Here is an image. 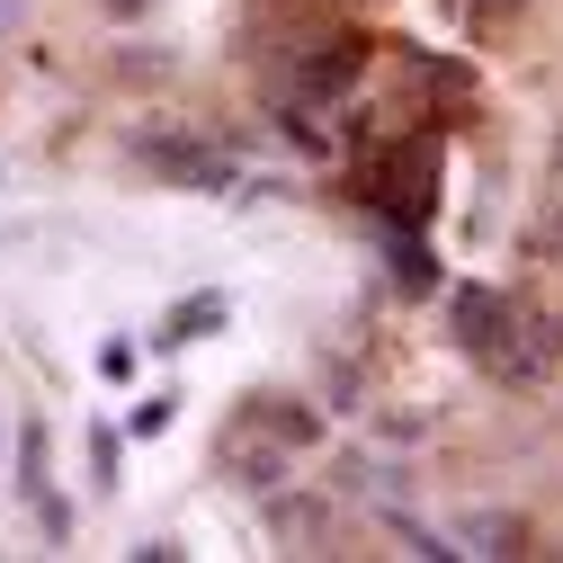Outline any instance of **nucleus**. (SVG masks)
Here are the masks:
<instances>
[{"label":"nucleus","instance_id":"obj_2","mask_svg":"<svg viewBox=\"0 0 563 563\" xmlns=\"http://www.w3.org/2000/svg\"><path fill=\"white\" fill-rule=\"evenodd\" d=\"M134 153H144V170L170 179V188H233V153L197 144V134H144Z\"/></svg>","mask_w":563,"mask_h":563},{"label":"nucleus","instance_id":"obj_6","mask_svg":"<svg viewBox=\"0 0 563 563\" xmlns=\"http://www.w3.org/2000/svg\"><path fill=\"white\" fill-rule=\"evenodd\" d=\"M448 545L456 554H519L528 545V519L519 510H456L448 519Z\"/></svg>","mask_w":563,"mask_h":563},{"label":"nucleus","instance_id":"obj_13","mask_svg":"<svg viewBox=\"0 0 563 563\" xmlns=\"http://www.w3.org/2000/svg\"><path fill=\"white\" fill-rule=\"evenodd\" d=\"M394 277H402V287H439V277H430V260H420V251H394Z\"/></svg>","mask_w":563,"mask_h":563},{"label":"nucleus","instance_id":"obj_4","mask_svg":"<svg viewBox=\"0 0 563 563\" xmlns=\"http://www.w3.org/2000/svg\"><path fill=\"white\" fill-rule=\"evenodd\" d=\"M430 188H439V162L430 153H402L385 179H376V197H385V216L402 224V233H420L430 224Z\"/></svg>","mask_w":563,"mask_h":563},{"label":"nucleus","instance_id":"obj_9","mask_svg":"<svg viewBox=\"0 0 563 563\" xmlns=\"http://www.w3.org/2000/svg\"><path fill=\"white\" fill-rule=\"evenodd\" d=\"M117 439L125 430H90V483H117Z\"/></svg>","mask_w":563,"mask_h":563},{"label":"nucleus","instance_id":"obj_15","mask_svg":"<svg viewBox=\"0 0 563 563\" xmlns=\"http://www.w3.org/2000/svg\"><path fill=\"white\" fill-rule=\"evenodd\" d=\"M108 19H153V0H108Z\"/></svg>","mask_w":563,"mask_h":563},{"label":"nucleus","instance_id":"obj_3","mask_svg":"<svg viewBox=\"0 0 563 563\" xmlns=\"http://www.w3.org/2000/svg\"><path fill=\"white\" fill-rule=\"evenodd\" d=\"M19 483H27V510H36L45 545H63V537H73V501H63L54 474H45V430H36V420H19Z\"/></svg>","mask_w":563,"mask_h":563},{"label":"nucleus","instance_id":"obj_7","mask_svg":"<svg viewBox=\"0 0 563 563\" xmlns=\"http://www.w3.org/2000/svg\"><path fill=\"white\" fill-rule=\"evenodd\" d=\"M322 528H331V501H322V492H277V483H268V537H277V545H322Z\"/></svg>","mask_w":563,"mask_h":563},{"label":"nucleus","instance_id":"obj_5","mask_svg":"<svg viewBox=\"0 0 563 563\" xmlns=\"http://www.w3.org/2000/svg\"><path fill=\"white\" fill-rule=\"evenodd\" d=\"M233 430H277V448H313L322 439V411L313 402H287V394H251L233 411Z\"/></svg>","mask_w":563,"mask_h":563},{"label":"nucleus","instance_id":"obj_14","mask_svg":"<svg viewBox=\"0 0 563 563\" xmlns=\"http://www.w3.org/2000/svg\"><path fill=\"white\" fill-rule=\"evenodd\" d=\"M27 10H36V0H0V45H10V36L27 27Z\"/></svg>","mask_w":563,"mask_h":563},{"label":"nucleus","instance_id":"obj_12","mask_svg":"<svg viewBox=\"0 0 563 563\" xmlns=\"http://www.w3.org/2000/svg\"><path fill=\"white\" fill-rule=\"evenodd\" d=\"M99 376H108V385L134 376V340H108V349H99Z\"/></svg>","mask_w":563,"mask_h":563},{"label":"nucleus","instance_id":"obj_8","mask_svg":"<svg viewBox=\"0 0 563 563\" xmlns=\"http://www.w3.org/2000/svg\"><path fill=\"white\" fill-rule=\"evenodd\" d=\"M358 45H331V54H313L305 63V99H349V81H358Z\"/></svg>","mask_w":563,"mask_h":563},{"label":"nucleus","instance_id":"obj_11","mask_svg":"<svg viewBox=\"0 0 563 563\" xmlns=\"http://www.w3.org/2000/svg\"><path fill=\"white\" fill-rule=\"evenodd\" d=\"M216 322H224V296H206V305H188V313H179V340H197V331H216Z\"/></svg>","mask_w":563,"mask_h":563},{"label":"nucleus","instance_id":"obj_10","mask_svg":"<svg viewBox=\"0 0 563 563\" xmlns=\"http://www.w3.org/2000/svg\"><path fill=\"white\" fill-rule=\"evenodd\" d=\"M170 411H179V394H153L144 411H134V439H162V430H170Z\"/></svg>","mask_w":563,"mask_h":563},{"label":"nucleus","instance_id":"obj_1","mask_svg":"<svg viewBox=\"0 0 563 563\" xmlns=\"http://www.w3.org/2000/svg\"><path fill=\"white\" fill-rule=\"evenodd\" d=\"M510 322H519V305H510L501 287H448V340L465 349L474 367H501Z\"/></svg>","mask_w":563,"mask_h":563}]
</instances>
